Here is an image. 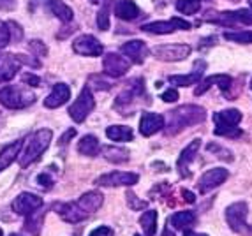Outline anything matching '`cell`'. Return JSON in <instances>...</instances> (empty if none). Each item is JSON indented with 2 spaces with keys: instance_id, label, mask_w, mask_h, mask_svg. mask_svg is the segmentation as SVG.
Here are the masks:
<instances>
[{
  "instance_id": "obj_19",
  "label": "cell",
  "mask_w": 252,
  "mask_h": 236,
  "mask_svg": "<svg viewBox=\"0 0 252 236\" xmlns=\"http://www.w3.org/2000/svg\"><path fill=\"white\" fill-rule=\"evenodd\" d=\"M206 71L205 60H196L194 63V71L189 74H173L168 78V81L175 87H190L194 83H199L203 80V72Z\"/></svg>"
},
{
  "instance_id": "obj_9",
  "label": "cell",
  "mask_w": 252,
  "mask_h": 236,
  "mask_svg": "<svg viewBox=\"0 0 252 236\" xmlns=\"http://www.w3.org/2000/svg\"><path fill=\"white\" fill-rule=\"evenodd\" d=\"M190 51L192 48L189 44L177 42V44H159L152 50V55L160 62H182L190 55Z\"/></svg>"
},
{
  "instance_id": "obj_40",
  "label": "cell",
  "mask_w": 252,
  "mask_h": 236,
  "mask_svg": "<svg viewBox=\"0 0 252 236\" xmlns=\"http://www.w3.org/2000/svg\"><path fill=\"white\" fill-rule=\"evenodd\" d=\"M29 48H30V51H32L34 55H39V57L48 55V48H46V44H44V42H41L39 39H34V41H30V42H29Z\"/></svg>"
},
{
  "instance_id": "obj_52",
  "label": "cell",
  "mask_w": 252,
  "mask_h": 236,
  "mask_svg": "<svg viewBox=\"0 0 252 236\" xmlns=\"http://www.w3.org/2000/svg\"><path fill=\"white\" fill-rule=\"evenodd\" d=\"M90 2H92V4H101L102 0H90Z\"/></svg>"
},
{
  "instance_id": "obj_8",
  "label": "cell",
  "mask_w": 252,
  "mask_h": 236,
  "mask_svg": "<svg viewBox=\"0 0 252 236\" xmlns=\"http://www.w3.org/2000/svg\"><path fill=\"white\" fill-rule=\"evenodd\" d=\"M95 108V99L92 95V88L89 87H83V90L80 92L78 99L71 104L69 108V117L74 120L76 123H83L87 120L92 110Z\"/></svg>"
},
{
  "instance_id": "obj_38",
  "label": "cell",
  "mask_w": 252,
  "mask_h": 236,
  "mask_svg": "<svg viewBox=\"0 0 252 236\" xmlns=\"http://www.w3.org/2000/svg\"><path fill=\"white\" fill-rule=\"evenodd\" d=\"M126 198H127V203H129L130 210H145V208L148 206V201H145V199H139L138 196L132 192V190H127Z\"/></svg>"
},
{
  "instance_id": "obj_13",
  "label": "cell",
  "mask_w": 252,
  "mask_h": 236,
  "mask_svg": "<svg viewBox=\"0 0 252 236\" xmlns=\"http://www.w3.org/2000/svg\"><path fill=\"white\" fill-rule=\"evenodd\" d=\"M233 83H235V80H233L231 76H227V74H214V76H208V78H205V80L199 81L198 87H196V90H194V95H198L199 97V95H203L205 92H208L210 87L217 85L219 88L222 90L224 97L229 99Z\"/></svg>"
},
{
  "instance_id": "obj_15",
  "label": "cell",
  "mask_w": 252,
  "mask_h": 236,
  "mask_svg": "<svg viewBox=\"0 0 252 236\" xmlns=\"http://www.w3.org/2000/svg\"><path fill=\"white\" fill-rule=\"evenodd\" d=\"M227 177H229V171L226 168H212L208 171H205L198 181L199 194H206V192L217 189L219 185H222L224 181L227 180Z\"/></svg>"
},
{
  "instance_id": "obj_18",
  "label": "cell",
  "mask_w": 252,
  "mask_h": 236,
  "mask_svg": "<svg viewBox=\"0 0 252 236\" xmlns=\"http://www.w3.org/2000/svg\"><path fill=\"white\" fill-rule=\"evenodd\" d=\"M120 53L126 57L129 62L132 63H143L145 59L148 55V48L143 41H139V39H132L129 42H124L122 46H120Z\"/></svg>"
},
{
  "instance_id": "obj_44",
  "label": "cell",
  "mask_w": 252,
  "mask_h": 236,
  "mask_svg": "<svg viewBox=\"0 0 252 236\" xmlns=\"http://www.w3.org/2000/svg\"><path fill=\"white\" fill-rule=\"evenodd\" d=\"M89 236H115V231L108 226H101V228H95Z\"/></svg>"
},
{
  "instance_id": "obj_24",
  "label": "cell",
  "mask_w": 252,
  "mask_h": 236,
  "mask_svg": "<svg viewBox=\"0 0 252 236\" xmlns=\"http://www.w3.org/2000/svg\"><path fill=\"white\" fill-rule=\"evenodd\" d=\"M113 13H115V16L120 18V20L132 21L141 14V11H139L136 2H132V0H117L113 4Z\"/></svg>"
},
{
  "instance_id": "obj_58",
  "label": "cell",
  "mask_w": 252,
  "mask_h": 236,
  "mask_svg": "<svg viewBox=\"0 0 252 236\" xmlns=\"http://www.w3.org/2000/svg\"><path fill=\"white\" fill-rule=\"evenodd\" d=\"M201 2H203V0H201Z\"/></svg>"
},
{
  "instance_id": "obj_54",
  "label": "cell",
  "mask_w": 252,
  "mask_h": 236,
  "mask_svg": "<svg viewBox=\"0 0 252 236\" xmlns=\"http://www.w3.org/2000/svg\"><path fill=\"white\" fill-rule=\"evenodd\" d=\"M9 236H20V235H16V233H13V235H9Z\"/></svg>"
},
{
  "instance_id": "obj_27",
  "label": "cell",
  "mask_w": 252,
  "mask_h": 236,
  "mask_svg": "<svg viewBox=\"0 0 252 236\" xmlns=\"http://www.w3.org/2000/svg\"><path fill=\"white\" fill-rule=\"evenodd\" d=\"M196 224V213L190 210H185V211H177V213H173V215L168 217V226H173V228L177 229H189L190 226Z\"/></svg>"
},
{
  "instance_id": "obj_50",
  "label": "cell",
  "mask_w": 252,
  "mask_h": 236,
  "mask_svg": "<svg viewBox=\"0 0 252 236\" xmlns=\"http://www.w3.org/2000/svg\"><path fill=\"white\" fill-rule=\"evenodd\" d=\"M184 236H208V235H205V233H194V231H189V229H185Z\"/></svg>"
},
{
  "instance_id": "obj_55",
  "label": "cell",
  "mask_w": 252,
  "mask_h": 236,
  "mask_svg": "<svg viewBox=\"0 0 252 236\" xmlns=\"http://www.w3.org/2000/svg\"><path fill=\"white\" fill-rule=\"evenodd\" d=\"M249 4H251V7H252V0H249Z\"/></svg>"
},
{
  "instance_id": "obj_3",
  "label": "cell",
  "mask_w": 252,
  "mask_h": 236,
  "mask_svg": "<svg viewBox=\"0 0 252 236\" xmlns=\"http://www.w3.org/2000/svg\"><path fill=\"white\" fill-rule=\"evenodd\" d=\"M212 118H214L215 123V136H224V138L231 139H238L244 136V131L238 127V123L242 122V111H238L236 108L214 113Z\"/></svg>"
},
{
  "instance_id": "obj_31",
  "label": "cell",
  "mask_w": 252,
  "mask_h": 236,
  "mask_svg": "<svg viewBox=\"0 0 252 236\" xmlns=\"http://www.w3.org/2000/svg\"><path fill=\"white\" fill-rule=\"evenodd\" d=\"M48 5H50L51 13L59 18L60 21H63V23H69V21H72V18H74L72 9L69 7L63 0H50V2H48Z\"/></svg>"
},
{
  "instance_id": "obj_42",
  "label": "cell",
  "mask_w": 252,
  "mask_h": 236,
  "mask_svg": "<svg viewBox=\"0 0 252 236\" xmlns=\"http://www.w3.org/2000/svg\"><path fill=\"white\" fill-rule=\"evenodd\" d=\"M178 92L177 88H168L166 92H162V95H160V99H162L164 102H177L178 101Z\"/></svg>"
},
{
  "instance_id": "obj_11",
  "label": "cell",
  "mask_w": 252,
  "mask_h": 236,
  "mask_svg": "<svg viewBox=\"0 0 252 236\" xmlns=\"http://www.w3.org/2000/svg\"><path fill=\"white\" fill-rule=\"evenodd\" d=\"M139 181L138 173L130 171H111V173L101 175L95 180L97 187H132Z\"/></svg>"
},
{
  "instance_id": "obj_29",
  "label": "cell",
  "mask_w": 252,
  "mask_h": 236,
  "mask_svg": "<svg viewBox=\"0 0 252 236\" xmlns=\"http://www.w3.org/2000/svg\"><path fill=\"white\" fill-rule=\"evenodd\" d=\"M78 152L81 155L87 157H95L97 153L101 152V145H99V139L94 134H85L78 143Z\"/></svg>"
},
{
  "instance_id": "obj_57",
  "label": "cell",
  "mask_w": 252,
  "mask_h": 236,
  "mask_svg": "<svg viewBox=\"0 0 252 236\" xmlns=\"http://www.w3.org/2000/svg\"><path fill=\"white\" fill-rule=\"evenodd\" d=\"M134 236H141V235H134Z\"/></svg>"
},
{
  "instance_id": "obj_51",
  "label": "cell",
  "mask_w": 252,
  "mask_h": 236,
  "mask_svg": "<svg viewBox=\"0 0 252 236\" xmlns=\"http://www.w3.org/2000/svg\"><path fill=\"white\" fill-rule=\"evenodd\" d=\"M162 236H175V235H173V231L169 233V229L166 228V229H164V233H162Z\"/></svg>"
},
{
  "instance_id": "obj_53",
  "label": "cell",
  "mask_w": 252,
  "mask_h": 236,
  "mask_svg": "<svg viewBox=\"0 0 252 236\" xmlns=\"http://www.w3.org/2000/svg\"><path fill=\"white\" fill-rule=\"evenodd\" d=\"M0 236H4V231H2V228H0Z\"/></svg>"
},
{
  "instance_id": "obj_48",
  "label": "cell",
  "mask_w": 252,
  "mask_h": 236,
  "mask_svg": "<svg viewBox=\"0 0 252 236\" xmlns=\"http://www.w3.org/2000/svg\"><path fill=\"white\" fill-rule=\"evenodd\" d=\"M18 0H0V11H7L11 13L14 7H16Z\"/></svg>"
},
{
  "instance_id": "obj_1",
  "label": "cell",
  "mask_w": 252,
  "mask_h": 236,
  "mask_svg": "<svg viewBox=\"0 0 252 236\" xmlns=\"http://www.w3.org/2000/svg\"><path fill=\"white\" fill-rule=\"evenodd\" d=\"M206 118L205 108L196 104H185L180 106L177 110L169 111V122L164 123V134L168 136H177L180 134L184 129L192 125L203 123Z\"/></svg>"
},
{
  "instance_id": "obj_35",
  "label": "cell",
  "mask_w": 252,
  "mask_h": 236,
  "mask_svg": "<svg viewBox=\"0 0 252 236\" xmlns=\"http://www.w3.org/2000/svg\"><path fill=\"white\" fill-rule=\"evenodd\" d=\"M109 9H111V2H104L101 7V11L97 13V29L106 32L109 30Z\"/></svg>"
},
{
  "instance_id": "obj_34",
  "label": "cell",
  "mask_w": 252,
  "mask_h": 236,
  "mask_svg": "<svg viewBox=\"0 0 252 236\" xmlns=\"http://www.w3.org/2000/svg\"><path fill=\"white\" fill-rule=\"evenodd\" d=\"M178 13L182 14H196L201 9V0H177V4H175Z\"/></svg>"
},
{
  "instance_id": "obj_33",
  "label": "cell",
  "mask_w": 252,
  "mask_h": 236,
  "mask_svg": "<svg viewBox=\"0 0 252 236\" xmlns=\"http://www.w3.org/2000/svg\"><path fill=\"white\" fill-rule=\"evenodd\" d=\"M44 213H46V210H44L42 206L39 208V210H35L34 213H30L29 219H27V224H25V231L37 236L39 231H41V226H42L41 220L44 219Z\"/></svg>"
},
{
  "instance_id": "obj_12",
  "label": "cell",
  "mask_w": 252,
  "mask_h": 236,
  "mask_svg": "<svg viewBox=\"0 0 252 236\" xmlns=\"http://www.w3.org/2000/svg\"><path fill=\"white\" fill-rule=\"evenodd\" d=\"M44 205L41 196L37 194H32V192H21L20 196H16L13 203H11V208L16 215H21V217H29L30 213H34L35 210Z\"/></svg>"
},
{
  "instance_id": "obj_7",
  "label": "cell",
  "mask_w": 252,
  "mask_h": 236,
  "mask_svg": "<svg viewBox=\"0 0 252 236\" xmlns=\"http://www.w3.org/2000/svg\"><path fill=\"white\" fill-rule=\"evenodd\" d=\"M145 95V80L141 78H134L130 81V87L124 92H120L117 99L113 102V108L118 111L120 115H129L132 113V104L138 97H143Z\"/></svg>"
},
{
  "instance_id": "obj_49",
  "label": "cell",
  "mask_w": 252,
  "mask_h": 236,
  "mask_svg": "<svg viewBox=\"0 0 252 236\" xmlns=\"http://www.w3.org/2000/svg\"><path fill=\"white\" fill-rule=\"evenodd\" d=\"M182 198H184V201H187V203H194L196 201V196L190 192V190H182Z\"/></svg>"
},
{
  "instance_id": "obj_20",
  "label": "cell",
  "mask_w": 252,
  "mask_h": 236,
  "mask_svg": "<svg viewBox=\"0 0 252 236\" xmlns=\"http://www.w3.org/2000/svg\"><path fill=\"white\" fill-rule=\"evenodd\" d=\"M55 211L60 215V219L63 222H69V224H76V222H81L89 217V213H85L76 203H57L53 205Z\"/></svg>"
},
{
  "instance_id": "obj_45",
  "label": "cell",
  "mask_w": 252,
  "mask_h": 236,
  "mask_svg": "<svg viewBox=\"0 0 252 236\" xmlns=\"http://www.w3.org/2000/svg\"><path fill=\"white\" fill-rule=\"evenodd\" d=\"M18 60H20L21 63H27V65H32V67H35V69L41 67V62H39L37 59H34V57H29V55H18Z\"/></svg>"
},
{
  "instance_id": "obj_32",
  "label": "cell",
  "mask_w": 252,
  "mask_h": 236,
  "mask_svg": "<svg viewBox=\"0 0 252 236\" xmlns=\"http://www.w3.org/2000/svg\"><path fill=\"white\" fill-rule=\"evenodd\" d=\"M139 226L143 228V233L147 236L156 235V231H157V211L156 210L143 211V215L139 217Z\"/></svg>"
},
{
  "instance_id": "obj_46",
  "label": "cell",
  "mask_w": 252,
  "mask_h": 236,
  "mask_svg": "<svg viewBox=\"0 0 252 236\" xmlns=\"http://www.w3.org/2000/svg\"><path fill=\"white\" fill-rule=\"evenodd\" d=\"M74 136H76V129H72V127H71V129H67V131L62 134V138L59 139V145H62V147H63V145H67L69 141L74 138Z\"/></svg>"
},
{
  "instance_id": "obj_39",
  "label": "cell",
  "mask_w": 252,
  "mask_h": 236,
  "mask_svg": "<svg viewBox=\"0 0 252 236\" xmlns=\"http://www.w3.org/2000/svg\"><path fill=\"white\" fill-rule=\"evenodd\" d=\"M9 42H11V34H9V25L4 23V21L0 20V51L4 50L7 46Z\"/></svg>"
},
{
  "instance_id": "obj_26",
  "label": "cell",
  "mask_w": 252,
  "mask_h": 236,
  "mask_svg": "<svg viewBox=\"0 0 252 236\" xmlns=\"http://www.w3.org/2000/svg\"><path fill=\"white\" fill-rule=\"evenodd\" d=\"M21 147H23V139H16V141L5 145V147L0 150V171H4L5 168H9V166L18 159Z\"/></svg>"
},
{
  "instance_id": "obj_25",
  "label": "cell",
  "mask_w": 252,
  "mask_h": 236,
  "mask_svg": "<svg viewBox=\"0 0 252 236\" xmlns=\"http://www.w3.org/2000/svg\"><path fill=\"white\" fill-rule=\"evenodd\" d=\"M102 203H104V196H102L101 192H97V190H90V192H85V194L76 201V205H78L85 213L90 215V213H95V211L102 206Z\"/></svg>"
},
{
  "instance_id": "obj_16",
  "label": "cell",
  "mask_w": 252,
  "mask_h": 236,
  "mask_svg": "<svg viewBox=\"0 0 252 236\" xmlns=\"http://www.w3.org/2000/svg\"><path fill=\"white\" fill-rule=\"evenodd\" d=\"M102 67L109 78H120L129 72L130 62L122 53H106L104 60H102Z\"/></svg>"
},
{
  "instance_id": "obj_36",
  "label": "cell",
  "mask_w": 252,
  "mask_h": 236,
  "mask_svg": "<svg viewBox=\"0 0 252 236\" xmlns=\"http://www.w3.org/2000/svg\"><path fill=\"white\" fill-rule=\"evenodd\" d=\"M224 39L238 44H252V30H244V32H226Z\"/></svg>"
},
{
  "instance_id": "obj_10",
  "label": "cell",
  "mask_w": 252,
  "mask_h": 236,
  "mask_svg": "<svg viewBox=\"0 0 252 236\" xmlns=\"http://www.w3.org/2000/svg\"><path fill=\"white\" fill-rule=\"evenodd\" d=\"M189 21L182 20V18H171L166 21H152V23H145L141 25V30L147 34H157V35H168L173 34L175 30H190Z\"/></svg>"
},
{
  "instance_id": "obj_47",
  "label": "cell",
  "mask_w": 252,
  "mask_h": 236,
  "mask_svg": "<svg viewBox=\"0 0 252 236\" xmlns=\"http://www.w3.org/2000/svg\"><path fill=\"white\" fill-rule=\"evenodd\" d=\"M37 181H39V185L44 187V189H50V187L53 185V180H51V177H50V175H46V173L39 175Z\"/></svg>"
},
{
  "instance_id": "obj_21",
  "label": "cell",
  "mask_w": 252,
  "mask_h": 236,
  "mask_svg": "<svg viewBox=\"0 0 252 236\" xmlns=\"http://www.w3.org/2000/svg\"><path fill=\"white\" fill-rule=\"evenodd\" d=\"M164 123H166V120H164L162 115L148 113L147 111V113L141 115V120H139V132H141L143 138H150V136H154L156 132L162 131Z\"/></svg>"
},
{
  "instance_id": "obj_4",
  "label": "cell",
  "mask_w": 252,
  "mask_h": 236,
  "mask_svg": "<svg viewBox=\"0 0 252 236\" xmlns=\"http://www.w3.org/2000/svg\"><path fill=\"white\" fill-rule=\"evenodd\" d=\"M203 21L220 27L252 25V9H233V11H206Z\"/></svg>"
},
{
  "instance_id": "obj_14",
  "label": "cell",
  "mask_w": 252,
  "mask_h": 236,
  "mask_svg": "<svg viewBox=\"0 0 252 236\" xmlns=\"http://www.w3.org/2000/svg\"><path fill=\"white\" fill-rule=\"evenodd\" d=\"M72 51L83 57H101L102 51H104V46L95 35L87 34L80 35V37H76L72 41Z\"/></svg>"
},
{
  "instance_id": "obj_37",
  "label": "cell",
  "mask_w": 252,
  "mask_h": 236,
  "mask_svg": "<svg viewBox=\"0 0 252 236\" xmlns=\"http://www.w3.org/2000/svg\"><path fill=\"white\" fill-rule=\"evenodd\" d=\"M89 88H95V90H109L113 87V81H109L108 78L101 76V74H92L89 78Z\"/></svg>"
},
{
  "instance_id": "obj_17",
  "label": "cell",
  "mask_w": 252,
  "mask_h": 236,
  "mask_svg": "<svg viewBox=\"0 0 252 236\" xmlns=\"http://www.w3.org/2000/svg\"><path fill=\"white\" fill-rule=\"evenodd\" d=\"M199 147H201V139H192L187 147L182 150L180 157L177 160V169H178V175L182 178H189L190 175V169L189 166L192 164V160L198 157V152H199Z\"/></svg>"
},
{
  "instance_id": "obj_43",
  "label": "cell",
  "mask_w": 252,
  "mask_h": 236,
  "mask_svg": "<svg viewBox=\"0 0 252 236\" xmlns=\"http://www.w3.org/2000/svg\"><path fill=\"white\" fill-rule=\"evenodd\" d=\"M21 80L25 85H30V87H41V78H37L35 74H30V72H25L21 76Z\"/></svg>"
},
{
  "instance_id": "obj_41",
  "label": "cell",
  "mask_w": 252,
  "mask_h": 236,
  "mask_svg": "<svg viewBox=\"0 0 252 236\" xmlns=\"http://www.w3.org/2000/svg\"><path fill=\"white\" fill-rule=\"evenodd\" d=\"M9 34H11V39L13 41H21V37H23V30H21V27L18 25L16 21H9Z\"/></svg>"
},
{
  "instance_id": "obj_23",
  "label": "cell",
  "mask_w": 252,
  "mask_h": 236,
  "mask_svg": "<svg viewBox=\"0 0 252 236\" xmlns=\"http://www.w3.org/2000/svg\"><path fill=\"white\" fill-rule=\"evenodd\" d=\"M20 67L21 62L18 60V55L7 53V55L0 57V81H11L16 76Z\"/></svg>"
},
{
  "instance_id": "obj_5",
  "label": "cell",
  "mask_w": 252,
  "mask_h": 236,
  "mask_svg": "<svg viewBox=\"0 0 252 236\" xmlns=\"http://www.w3.org/2000/svg\"><path fill=\"white\" fill-rule=\"evenodd\" d=\"M249 206L245 201H236L226 208V222L233 233L240 236H252V226L247 222Z\"/></svg>"
},
{
  "instance_id": "obj_28",
  "label": "cell",
  "mask_w": 252,
  "mask_h": 236,
  "mask_svg": "<svg viewBox=\"0 0 252 236\" xmlns=\"http://www.w3.org/2000/svg\"><path fill=\"white\" fill-rule=\"evenodd\" d=\"M106 136L115 143H126L134 139V132L129 125H109L106 129Z\"/></svg>"
},
{
  "instance_id": "obj_2",
  "label": "cell",
  "mask_w": 252,
  "mask_h": 236,
  "mask_svg": "<svg viewBox=\"0 0 252 236\" xmlns=\"http://www.w3.org/2000/svg\"><path fill=\"white\" fill-rule=\"evenodd\" d=\"M51 138H53V132L50 129H39L32 136H29V139L23 141V147H21L20 155H18V162L21 168H29L35 160L41 159L42 153L50 147Z\"/></svg>"
},
{
  "instance_id": "obj_6",
  "label": "cell",
  "mask_w": 252,
  "mask_h": 236,
  "mask_svg": "<svg viewBox=\"0 0 252 236\" xmlns=\"http://www.w3.org/2000/svg\"><path fill=\"white\" fill-rule=\"evenodd\" d=\"M35 95L32 92H27L21 87L9 85L0 88V104L7 108V110H23L27 106L34 104Z\"/></svg>"
},
{
  "instance_id": "obj_30",
  "label": "cell",
  "mask_w": 252,
  "mask_h": 236,
  "mask_svg": "<svg viewBox=\"0 0 252 236\" xmlns=\"http://www.w3.org/2000/svg\"><path fill=\"white\" fill-rule=\"evenodd\" d=\"M102 150V157L109 162H115V164H122V162H127L129 160V150L120 147H113V145H106V147L101 148Z\"/></svg>"
},
{
  "instance_id": "obj_56",
  "label": "cell",
  "mask_w": 252,
  "mask_h": 236,
  "mask_svg": "<svg viewBox=\"0 0 252 236\" xmlns=\"http://www.w3.org/2000/svg\"><path fill=\"white\" fill-rule=\"evenodd\" d=\"M251 88H252V80H251Z\"/></svg>"
},
{
  "instance_id": "obj_22",
  "label": "cell",
  "mask_w": 252,
  "mask_h": 236,
  "mask_svg": "<svg viewBox=\"0 0 252 236\" xmlns=\"http://www.w3.org/2000/svg\"><path fill=\"white\" fill-rule=\"evenodd\" d=\"M69 97H71V88L65 83H57L51 88L50 95L44 99V106L48 110H55V108H60V106L65 104Z\"/></svg>"
}]
</instances>
